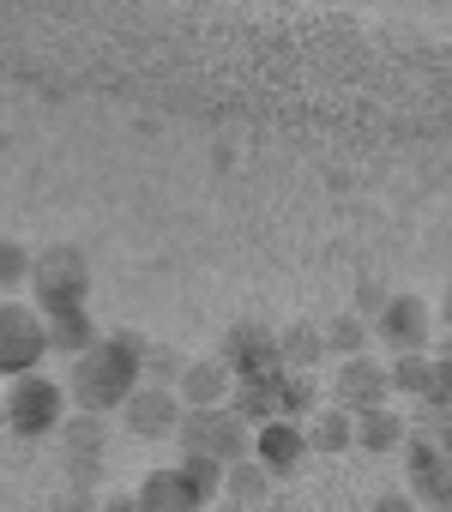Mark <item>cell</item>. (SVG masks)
<instances>
[{"instance_id": "obj_10", "label": "cell", "mask_w": 452, "mask_h": 512, "mask_svg": "<svg viewBox=\"0 0 452 512\" xmlns=\"http://www.w3.org/2000/svg\"><path fill=\"white\" fill-rule=\"evenodd\" d=\"M181 398L169 386H139L127 404H121V428L139 434V440H175L181 434Z\"/></svg>"}, {"instance_id": "obj_17", "label": "cell", "mask_w": 452, "mask_h": 512, "mask_svg": "<svg viewBox=\"0 0 452 512\" xmlns=\"http://www.w3.org/2000/svg\"><path fill=\"white\" fill-rule=\"evenodd\" d=\"M356 446H362V452H404V446H410V416L392 410V404L356 416Z\"/></svg>"}, {"instance_id": "obj_29", "label": "cell", "mask_w": 452, "mask_h": 512, "mask_svg": "<svg viewBox=\"0 0 452 512\" xmlns=\"http://www.w3.org/2000/svg\"><path fill=\"white\" fill-rule=\"evenodd\" d=\"M434 440H440V452H446V458H452V416H446V422H440V428H434Z\"/></svg>"}, {"instance_id": "obj_15", "label": "cell", "mask_w": 452, "mask_h": 512, "mask_svg": "<svg viewBox=\"0 0 452 512\" xmlns=\"http://www.w3.org/2000/svg\"><path fill=\"white\" fill-rule=\"evenodd\" d=\"M278 362H284V374H314L326 362V326H308V320L284 326L278 332Z\"/></svg>"}, {"instance_id": "obj_12", "label": "cell", "mask_w": 452, "mask_h": 512, "mask_svg": "<svg viewBox=\"0 0 452 512\" xmlns=\"http://www.w3.org/2000/svg\"><path fill=\"white\" fill-rule=\"evenodd\" d=\"M175 398H181V410H223L236 398V374L223 368V356H193L175 380Z\"/></svg>"}, {"instance_id": "obj_22", "label": "cell", "mask_w": 452, "mask_h": 512, "mask_svg": "<svg viewBox=\"0 0 452 512\" xmlns=\"http://www.w3.org/2000/svg\"><path fill=\"white\" fill-rule=\"evenodd\" d=\"M97 344H103V338H97V320H91V314H73V320H55V326H49V350L73 356V362L91 356Z\"/></svg>"}, {"instance_id": "obj_27", "label": "cell", "mask_w": 452, "mask_h": 512, "mask_svg": "<svg viewBox=\"0 0 452 512\" xmlns=\"http://www.w3.org/2000/svg\"><path fill=\"white\" fill-rule=\"evenodd\" d=\"M374 512H422V506H416V494H410V488H392V494H380V500H374Z\"/></svg>"}, {"instance_id": "obj_6", "label": "cell", "mask_w": 452, "mask_h": 512, "mask_svg": "<svg viewBox=\"0 0 452 512\" xmlns=\"http://www.w3.org/2000/svg\"><path fill=\"white\" fill-rule=\"evenodd\" d=\"M43 356H49V320L31 302L0 296V380L13 386L25 374H43Z\"/></svg>"}, {"instance_id": "obj_31", "label": "cell", "mask_w": 452, "mask_h": 512, "mask_svg": "<svg viewBox=\"0 0 452 512\" xmlns=\"http://www.w3.org/2000/svg\"><path fill=\"white\" fill-rule=\"evenodd\" d=\"M0 434H13V428H7V404H0Z\"/></svg>"}, {"instance_id": "obj_30", "label": "cell", "mask_w": 452, "mask_h": 512, "mask_svg": "<svg viewBox=\"0 0 452 512\" xmlns=\"http://www.w3.org/2000/svg\"><path fill=\"white\" fill-rule=\"evenodd\" d=\"M440 326H452V284L440 290Z\"/></svg>"}, {"instance_id": "obj_5", "label": "cell", "mask_w": 452, "mask_h": 512, "mask_svg": "<svg viewBox=\"0 0 452 512\" xmlns=\"http://www.w3.org/2000/svg\"><path fill=\"white\" fill-rule=\"evenodd\" d=\"M0 404H7V428L19 440H43V434H61L67 428V380H49V374H25L13 380L7 392H0Z\"/></svg>"}, {"instance_id": "obj_25", "label": "cell", "mask_w": 452, "mask_h": 512, "mask_svg": "<svg viewBox=\"0 0 452 512\" xmlns=\"http://www.w3.org/2000/svg\"><path fill=\"white\" fill-rule=\"evenodd\" d=\"M386 302H392V290H386V284H374V278H362V284H356V314H362L368 326L386 314Z\"/></svg>"}, {"instance_id": "obj_23", "label": "cell", "mask_w": 452, "mask_h": 512, "mask_svg": "<svg viewBox=\"0 0 452 512\" xmlns=\"http://www.w3.org/2000/svg\"><path fill=\"white\" fill-rule=\"evenodd\" d=\"M392 368V392H404V398H428L434 392V350L428 356H398V362H386Z\"/></svg>"}, {"instance_id": "obj_4", "label": "cell", "mask_w": 452, "mask_h": 512, "mask_svg": "<svg viewBox=\"0 0 452 512\" xmlns=\"http://www.w3.org/2000/svg\"><path fill=\"white\" fill-rule=\"evenodd\" d=\"M181 458H205L217 470H236L242 458H254V428L223 404V410H187L181 416Z\"/></svg>"}, {"instance_id": "obj_9", "label": "cell", "mask_w": 452, "mask_h": 512, "mask_svg": "<svg viewBox=\"0 0 452 512\" xmlns=\"http://www.w3.org/2000/svg\"><path fill=\"white\" fill-rule=\"evenodd\" d=\"M386 398H392V368H386V356L338 362V380L326 386V404H338V410H350V416L386 410Z\"/></svg>"}, {"instance_id": "obj_24", "label": "cell", "mask_w": 452, "mask_h": 512, "mask_svg": "<svg viewBox=\"0 0 452 512\" xmlns=\"http://www.w3.org/2000/svg\"><path fill=\"white\" fill-rule=\"evenodd\" d=\"M31 272H37L31 247H25V241H0V290H25Z\"/></svg>"}, {"instance_id": "obj_11", "label": "cell", "mask_w": 452, "mask_h": 512, "mask_svg": "<svg viewBox=\"0 0 452 512\" xmlns=\"http://www.w3.org/2000/svg\"><path fill=\"white\" fill-rule=\"evenodd\" d=\"M217 356H223V368H230L236 380L284 374V362H278V332H266V326H230V338L217 344Z\"/></svg>"}, {"instance_id": "obj_14", "label": "cell", "mask_w": 452, "mask_h": 512, "mask_svg": "<svg viewBox=\"0 0 452 512\" xmlns=\"http://www.w3.org/2000/svg\"><path fill=\"white\" fill-rule=\"evenodd\" d=\"M254 458H260L272 476H290V470L308 458V428H302V422H284V416L266 422V428L254 434Z\"/></svg>"}, {"instance_id": "obj_13", "label": "cell", "mask_w": 452, "mask_h": 512, "mask_svg": "<svg viewBox=\"0 0 452 512\" xmlns=\"http://www.w3.org/2000/svg\"><path fill=\"white\" fill-rule=\"evenodd\" d=\"M61 452L73 470V488H91L103 476V416H73L61 428Z\"/></svg>"}, {"instance_id": "obj_7", "label": "cell", "mask_w": 452, "mask_h": 512, "mask_svg": "<svg viewBox=\"0 0 452 512\" xmlns=\"http://www.w3.org/2000/svg\"><path fill=\"white\" fill-rule=\"evenodd\" d=\"M374 344L386 350V362L398 356H428L434 350V302L416 290H392L386 314L374 320Z\"/></svg>"}, {"instance_id": "obj_26", "label": "cell", "mask_w": 452, "mask_h": 512, "mask_svg": "<svg viewBox=\"0 0 452 512\" xmlns=\"http://www.w3.org/2000/svg\"><path fill=\"white\" fill-rule=\"evenodd\" d=\"M49 512H103V506H97V494H91V488H73V482H67V494H55V506H49Z\"/></svg>"}, {"instance_id": "obj_28", "label": "cell", "mask_w": 452, "mask_h": 512, "mask_svg": "<svg viewBox=\"0 0 452 512\" xmlns=\"http://www.w3.org/2000/svg\"><path fill=\"white\" fill-rule=\"evenodd\" d=\"M103 512H139V500H133V494H109Z\"/></svg>"}, {"instance_id": "obj_20", "label": "cell", "mask_w": 452, "mask_h": 512, "mask_svg": "<svg viewBox=\"0 0 452 512\" xmlns=\"http://www.w3.org/2000/svg\"><path fill=\"white\" fill-rule=\"evenodd\" d=\"M350 446H356V416L338 410V404H326L308 422V452H350Z\"/></svg>"}, {"instance_id": "obj_3", "label": "cell", "mask_w": 452, "mask_h": 512, "mask_svg": "<svg viewBox=\"0 0 452 512\" xmlns=\"http://www.w3.org/2000/svg\"><path fill=\"white\" fill-rule=\"evenodd\" d=\"M31 290H37V314L55 326V320H73V314H91V266L79 247H49L37 253V272H31Z\"/></svg>"}, {"instance_id": "obj_8", "label": "cell", "mask_w": 452, "mask_h": 512, "mask_svg": "<svg viewBox=\"0 0 452 512\" xmlns=\"http://www.w3.org/2000/svg\"><path fill=\"white\" fill-rule=\"evenodd\" d=\"M404 482L422 512H452V458L440 452L434 434H410L404 446Z\"/></svg>"}, {"instance_id": "obj_21", "label": "cell", "mask_w": 452, "mask_h": 512, "mask_svg": "<svg viewBox=\"0 0 452 512\" xmlns=\"http://www.w3.org/2000/svg\"><path fill=\"white\" fill-rule=\"evenodd\" d=\"M272 482H278V476H272L260 458H242L236 470H223V494H230L236 506H260V500L272 494Z\"/></svg>"}, {"instance_id": "obj_18", "label": "cell", "mask_w": 452, "mask_h": 512, "mask_svg": "<svg viewBox=\"0 0 452 512\" xmlns=\"http://www.w3.org/2000/svg\"><path fill=\"white\" fill-rule=\"evenodd\" d=\"M326 356H338V362H356V356H374V326L356 314V308H344V314H332L326 320Z\"/></svg>"}, {"instance_id": "obj_19", "label": "cell", "mask_w": 452, "mask_h": 512, "mask_svg": "<svg viewBox=\"0 0 452 512\" xmlns=\"http://www.w3.org/2000/svg\"><path fill=\"white\" fill-rule=\"evenodd\" d=\"M278 410H284V422H302V428H308V422L326 410V380H320V374H284Z\"/></svg>"}, {"instance_id": "obj_16", "label": "cell", "mask_w": 452, "mask_h": 512, "mask_svg": "<svg viewBox=\"0 0 452 512\" xmlns=\"http://www.w3.org/2000/svg\"><path fill=\"white\" fill-rule=\"evenodd\" d=\"M278 386H284V374H260V380H236V398H230V410L260 434L266 422H278L284 410H278Z\"/></svg>"}, {"instance_id": "obj_2", "label": "cell", "mask_w": 452, "mask_h": 512, "mask_svg": "<svg viewBox=\"0 0 452 512\" xmlns=\"http://www.w3.org/2000/svg\"><path fill=\"white\" fill-rule=\"evenodd\" d=\"M223 494V470L205 458H181L163 470H145V482L133 488L139 512H205Z\"/></svg>"}, {"instance_id": "obj_1", "label": "cell", "mask_w": 452, "mask_h": 512, "mask_svg": "<svg viewBox=\"0 0 452 512\" xmlns=\"http://www.w3.org/2000/svg\"><path fill=\"white\" fill-rule=\"evenodd\" d=\"M145 338L139 332H109L91 356L73 362L67 374V398L79 404V416H109L121 410L139 386H145Z\"/></svg>"}]
</instances>
